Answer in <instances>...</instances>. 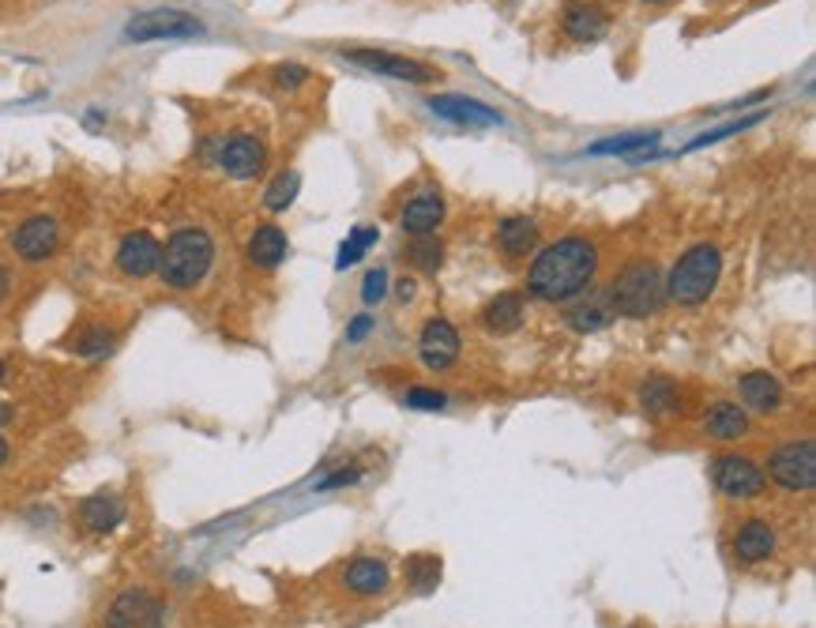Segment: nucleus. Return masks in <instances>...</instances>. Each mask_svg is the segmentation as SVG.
<instances>
[{
	"mask_svg": "<svg viewBox=\"0 0 816 628\" xmlns=\"http://www.w3.org/2000/svg\"><path fill=\"white\" fill-rule=\"evenodd\" d=\"M594 272H599V244L587 238H561L535 256L527 272V290L545 305H565L591 290Z\"/></svg>",
	"mask_w": 816,
	"mask_h": 628,
	"instance_id": "f257e3e1",
	"label": "nucleus"
},
{
	"mask_svg": "<svg viewBox=\"0 0 816 628\" xmlns=\"http://www.w3.org/2000/svg\"><path fill=\"white\" fill-rule=\"evenodd\" d=\"M215 264V241L200 226H181L162 244L159 275L170 290H196Z\"/></svg>",
	"mask_w": 816,
	"mask_h": 628,
	"instance_id": "f03ea898",
	"label": "nucleus"
},
{
	"mask_svg": "<svg viewBox=\"0 0 816 628\" xmlns=\"http://www.w3.org/2000/svg\"><path fill=\"white\" fill-rule=\"evenodd\" d=\"M610 305H614L617 316H628V321H648L663 309L666 301V279L663 267L655 260H636L628 264L614 282H610Z\"/></svg>",
	"mask_w": 816,
	"mask_h": 628,
	"instance_id": "7ed1b4c3",
	"label": "nucleus"
},
{
	"mask_svg": "<svg viewBox=\"0 0 816 628\" xmlns=\"http://www.w3.org/2000/svg\"><path fill=\"white\" fill-rule=\"evenodd\" d=\"M723 279V252L715 244H692L681 260L674 264L670 279H666V298L677 301L685 309L704 305L707 298L715 293Z\"/></svg>",
	"mask_w": 816,
	"mask_h": 628,
	"instance_id": "20e7f679",
	"label": "nucleus"
},
{
	"mask_svg": "<svg viewBox=\"0 0 816 628\" xmlns=\"http://www.w3.org/2000/svg\"><path fill=\"white\" fill-rule=\"evenodd\" d=\"M208 27L196 20L192 12L181 8H151V12H136L125 23V42H189V38H203Z\"/></svg>",
	"mask_w": 816,
	"mask_h": 628,
	"instance_id": "39448f33",
	"label": "nucleus"
},
{
	"mask_svg": "<svg viewBox=\"0 0 816 628\" xmlns=\"http://www.w3.org/2000/svg\"><path fill=\"white\" fill-rule=\"evenodd\" d=\"M768 475L775 486H782L787 493H809L816 486V444L809 437L790 440V444L775 448L768 460Z\"/></svg>",
	"mask_w": 816,
	"mask_h": 628,
	"instance_id": "423d86ee",
	"label": "nucleus"
},
{
	"mask_svg": "<svg viewBox=\"0 0 816 628\" xmlns=\"http://www.w3.org/2000/svg\"><path fill=\"white\" fill-rule=\"evenodd\" d=\"M350 64L373 72V76H388V79H403V84H429L440 72L426 61H414V56H399V53H385V49H350L342 53Z\"/></svg>",
	"mask_w": 816,
	"mask_h": 628,
	"instance_id": "0eeeda50",
	"label": "nucleus"
},
{
	"mask_svg": "<svg viewBox=\"0 0 816 628\" xmlns=\"http://www.w3.org/2000/svg\"><path fill=\"white\" fill-rule=\"evenodd\" d=\"M712 482L730 501H753V497L764 493L768 475L753 460H745V455H719L712 463Z\"/></svg>",
	"mask_w": 816,
	"mask_h": 628,
	"instance_id": "6e6552de",
	"label": "nucleus"
},
{
	"mask_svg": "<svg viewBox=\"0 0 816 628\" xmlns=\"http://www.w3.org/2000/svg\"><path fill=\"white\" fill-rule=\"evenodd\" d=\"M61 249V223L53 215L23 218L12 234V252L23 264H46L53 252Z\"/></svg>",
	"mask_w": 816,
	"mask_h": 628,
	"instance_id": "1a4fd4ad",
	"label": "nucleus"
},
{
	"mask_svg": "<svg viewBox=\"0 0 816 628\" xmlns=\"http://www.w3.org/2000/svg\"><path fill=\"white\" fill-rule=\"evenodd\" d=\"M218 166H223L226 177H234V181H252V177L264 174L267 166V147L256 140L252 133H234L226 136L223 143H218Z\"/></svg>",
	"mask_w": 816,
	"mask_h": 628,
	"instance_id": "9d476101",
	"label": "nucleus"
},
{
	"mask_svg": "<svg viewBox=\"0 0 816 628\" xmlns=\"http://www.w3.org/2000/svg\"><path fill=\"white\" fill-rule=\"evenodd\" d=\"M460 331L452 328V321H444V316H432L426 321V328H422L418 336V354L422 362H426V369L432 373H444L452 369L455 362H460Z\"/></svg>",
	"mask_w": 816,
	"mask_h": 628,
	"instance_id": "9b49d317",
	"label": "nucleus"
},
{
	"mask_svg": "<svg viewBox=\"0 0 816 628\" xmlns=\"http://www.w3.org/2000/svg\"><path fill=\"white\" fill-rule=\"evenodd\" d=\"M429 110L437 113V117L452 121V125H463V128H501L504 125V117L493 105L478 102V98H467V95H437V98H429Z\"/></svg>",
	"mask_w": 816,
	"mask_h": 628,
	"instance_id": "f8f14e48",
	"label": "nucleus"
},
{
	"mask_svg": "<svg viewBox=\"0 0 816 628\" xmlns=\"http://www.w3.org/2000/svg\"><path fill=\"white\" fill-rule=\"evenodd\" d=\"M117 272L128 275V279H147V275L159 272V260H162V241L154 238V234L147 230H133L125 234L117 244Z\"/></svg>",
	"mask_w": 816,
	"mask_h": 628,
	"instance_id": "ddd939ff",
	"label": "nucleus"
},
{
	"mask_svg": "<svg viewBox=\"0 0 816 628\" xmlns=\"http://www.w3.org/2000/svg\"><path fill=\"white\" fill-rule=\"evenodd\" d=\"M105 628H159V602L143 587H128L105 610Z\"/></svg>",
	"mask_w": 816,
	"mask_h": 628,
	"instance_id": "4468645a",
	"label": "nucleus"
},
{
	"mask_svg": "<svg viewBox=\"0 0 816 628\" xmlns=\"http://www.w3.org/2000/svg\"><path fill=\"white\" fill-rule=\"evenodd\" d=\"M342 583L357 599H380L391 587V573L380 557H354L347 565V573H342Z\"/></svg>",
	"mask_w": 816,
	"mask_h": 628,
	"instance_id": "2eb2a0df",
	"label": "nucleus"
},
{
	"mask_svg": "<svg viewBox=\"0 0 816 628\" xmlns=\"http://www.w3.org/2000/svg\"><path fill=\"white\" fill-rule=\"evenodd\" d=\"M79 524H84L87 531H95V535L117 531V527L125 524V501H121L117 493H110V489L84 497V504H79Z\"/></svg>",
	"mask_w": 816,
	"mask_h": 628,
	"instance_id": "dca6fc26",
	"label": "nucleus"
},
{
	"mask_svg": "<svg viewBox=\"0 0 816 628\" xmlns=\"http://www.w3.org/2000/svg\"><path fill=\"white\" fill-rule=\"evenodd\" d=\"M440 223H444V196L440 192L414 196L403 208V215H399V226H403V234H411V238H429V234H437Z\"/></svg>",
	"mask_w": 816,
	"mask_h": 628,
	"instance_id": "f3484780",
	"label": "nucleus"
},
{
	"mask_svg": "<svg viewBox=\"0 0 816 628\" xmlns=\"http://www.w3.org/2000/svg\"><path fill=\"white\" fill-rule=\"evenodd\" d=\"M775 553V527L768 519H745L738 538H733V557L741 565H764Z\"/></svg>",
	"mask_w": 816,
	"mask_h": 628,
	"instance_id": "a211bd4d",
	"label": "nucleus"
},
{
	"mask_svg": "<svg viewBox=\"0 0 816 628\" xmlns=\"http://www.w3.org/2000/svg\"><path fill=\"white\" fill-rule=\"evenodd\" d=\"M524 316H527L524 293L504 290V293H497L486 309H481V328H486L489 336H512V331L524 324Z\"/></svg>",
	"mask_w": 816,
	"mask_h": 628,
	"instance_id": "6ab92c4d",
	"label": "nucleus"
},
{
	"mask_svg": "<svg viewBox=\"0 0 816 628\" xmlns=\"http://www.w3.org/2000/svg\"><path fill=\"white\" fill-rule=\"evenodd\" d=\"M583 298V293H579ZM614 305H610V293L606 290H587V298L579 301V305L568 309V328L579 331V336H591V331H602L610 328V321H614Z\"/></svg>",
	"mask_w": 816,
	"mask_h": 628,
	"instance_id": "aec40b11",
	"label": "nucleus"
},
{
	"mask_svg": "<svg viewBox=\"0 0 816 628\" xmlns=\"http://www.w3.org/2000/svg\"><path fill=\"white\" fill-rule=\"evenodd\" d=\"M704 429H707V437L723 440V444H733V440L749 437V414H745V406L730 403V399H719V403L707 406Z\"/></svg>",
	"mask_w": 816,
	"mask_h": 628,
	"instance_id": "412c9836",
	"label": "nucleus"
},
{
	"mask_svg": "<svg viewBox=\"0 0 816 628\" xmlns=\"http://www.w3.org/2000/svg\"><path fill=\"white\" fill-rule=\"evenodd\" d=\"M249 264L252 267H260V272H272V267H279L283 260H287V252H290V241H287V234L279 230V226H256L252 230V238H249Z\"/></svg>",
	"mask_w": 816,
	"mask_h": 628,
	"instance_id": "4be33fe9",
	"label": "nucleus"
},
{
	"mask_svg": "<svg viewBox=\"0 0 816 628\" xmlns=\"http://www.w3.org/2000/svg\"><path fill=\"white\" fill-rule=\"evenodd\" d=\"M741 388V403L756 414H775L782 406V385L771 377V373H745L738 380Z\"/></svg>",
	"mask_w": 816,
	"mask_h": 628,
	"instance_id": "5701e85b",
	"label": "nucleus"
},
{
	"mask_svg": "<svg viewBox=\"0 0 816 628\" xmlns=\"http://www.w3.org/2000/svg\"><path fill=\"white\" fill-rule=\"evenodd\" d=\"M565 35L573 38V42H599L602 35H606L610 20L602 8L594 4H568L565 8Z\"/></svg>",
	"mask_w": 816,
	"mask_h": 628,
	"instance_id": "b1692460",
	"label": "nucleus"
},
{
	"mask_svg": "<svg viewBox=\"0 0 816 628\" xmlns=\"http://www.w3.org/2000/svg\"><path fill=\"white\" fill-rule=\"evenodd\" d=\"M497 244H501L504 256H527L530 249L538 244V223L527 215H512L504 218L501 226H497Z\"/></svg>",
	"mask_w": 816,
	"mask_h": 628,
	"instance_id": "393cba45",
	"label": "nucleus"
},
{
	"mask_svg": "<svg viewBox=\"0 0 816 628\" xmlns=\"http://www.w3.org/2000/svg\"><path fill=\"white\" fill-rule=\"evenodd\" d=\"M640 406L651 418H666V414L681 411V391L670 377H648L640 388Z\"/></svg>",
	"mask_w": 816,
	"mask_h": 628,
	"instance_id": "a878e982",
	"label": "nucleus"
},
{
	"mask_svg": "<svg viewBox=\"0 0 816 628\" xmlns=\"http://www.w3.org/2000/svg\"><path fill=\"white\" fill-rule=\"evenodd\" d=\"M440 576H444V565H440L437 553H414V557H406V587L414 594H432L440 587Z\"/></svg>",
	"mask_w": 816,
	"mask_h": 628,
	"instance_id": "bb28decb",
	"label": "nucleus"
},
{
	"mask_svg": "<svg viewBox=\"0 0 816 628\" xmlns=\"http://www.w3.org/2000/svg\"><path fill=\"white\" fill-rule=\"evenodd\" d=\"M658 140L663 136L658 133H628V136H610V140H599L587 147V154H625V159H632V154H643V151H655Z\"/></svg>",
	"mask_w": 816,
	"mask_h": 628,
	"instance_id": "cd10ccee",
	"label": "nucleus"
},
{
	"mask_svg": "<svg viewBox=\"0 0 816 628\" xmlns=\"http://www.w3.org/2000/svg\"><path fill=\"white\" fill-rule=\"evenodd\" d=\"M113 342H117V336H113L110 328H102V324H98V328H84V331H79V336L72 339L68 350H72V354H79V357H105L113 350Z\"/></svg>",
	"mask_w": 816,
	"mask_h": 628,
	"instance_id": "c85d7f7f",
	"label": "nucleus"
},
{
	"mask_svg": "<svg viewBox=\"0 0 816 628\" xmlns=\"http://www.w3.org/2000/svg\"><path fill=\"white\" fill-rule=\"evenodd\" d=\"M406 256H411V264L418 267V272L437 275L440 264H444V244L432 238V234H429V238H414L411 249H406Z\"/></svg>",
	"mask_w": 816,
	"mask_h": 628,
	"instance_id": "c756f323",
	"label": "nucleus"
},
{
	"mask_svg": "<svg viewBox=\"0 0 816 628\" xmlns=\"http://www.w3.org/2000/svg\"><path fill=\"white\" fill-rule=\"evenodd\" d=\"M298 189H301V177L293 174V169H283V174L275 177L272 185H267L264 208H267V211H287L290 203H293V196H298Z\"/></svg>",
	"mask_w": 816,
	"mask_h": 628,
	"instance_id": "7c9ffc66",
	"label": "nucleus"
},
{
	"mask_svg": "<svg viewBox=\"0 0 816 628\" xmlns=\"http://www.w3.org/2000/svg\"><path fill=\"white\" fill-rule=\"evenodd\" d=\"M377 226H357L354 234H350V241H342V249H339V267H354L357 260L365 256V252L377 244Z\"/></svg>",
	"mask_w": 816,
	"mask_h": 628,
	"instance_id": "2f4dec72",
	"label": "nucleus"
},
{
	"mask_svg": "<svg viewBox=\"0 0 816 628\" xmlns=\"http://www.w3.org/2000/svg\"><path fill=\"white\" fill-rule=\"evenodd\" d=\"M764 121V113H749V117H738V121H730V125H723V128H715V133H704V136H696L685 151H700V147H707V143H719V140H726V136H738V133H745V128H753V125H761Z\"/></svg>",
	"mask_w": 816,
	"mask_h": 628,
	"instance_id": "473e14b6",
	"label": "nucleus"
},
{
	"mask_svg": "<svg viewBox=\"0 0 816 628\" xmlns=\"http://www.w3.org/2000/svg\"><path fill=\"white\" fill-rule=\"evenodd\" d=\"M406 406H414V411H444L448 395L444 391H432V388H411L406 391Z\"/></svg>",
	"mask_w": 816,
	"mask_h": 628,
	"instance_id": "72a5a7b5",
	"label": "nucleus"
},
{
	"mask_svg": "<svg viewBox=\"0 0 816 628\" xmlns=\"http://www.w3.org/2000/svg\"><path fill=\"white\" fill-rule=\"evenodd\" d=\"M362 298H365V305H377V301L388 298V272H385V267H373V272L365 275Z\"/></svg>",
	"mask_w": 816,
	"mask_h": 628,
	"instance_id": "f704fd0d",
	"label": "nucleus"
},
{
	"mask_svg": "<svg viewBox=\"0 0 816 628\" xmlns=\"http://www.w3.org/2000/svg\"><path fill=\"white\" fill-rule=\"evenodd\" d=\"M309 79V68L305 64H279L275 68V84L287 87V91H293V87H301Z\"/></svg>",
	"mask_w": 816,
	"mask_h": 628,
	"instance_id": "c9c22d12",
	"label": "nucleus"
},
{
	"mask_svg": "<svg viewBox=\"0 0 816 628\" xmlns=\"http://www.w3.org/2000/svg\"><path fill=\"white\" fill-rule=\"evenodd\" d=\"M373 331V316H354L347 328V342H362Z\"/></svg>",
	"mask_w": 816,
	"mask_h": 628,
	"instance_id": "e433bc0d",
	"label": "nucleus"
},
{
	"mask_svg": "<svg viewBox=\"0 0 816 628\" xmlns=\"http://www.w3.org/2000/svg\"><path fill=\"white\" fill-rule=\"evenodd\" d=\"M350 482H357V470H339V475L324 478L321 489H331V486H350Z\"/></svg>",
	"mask_w": 816,
	"mask_h": 628,
	"instance_id": "4c0bfd02",
	"label": "nucleus"
},
{
	"mask_svg": "<svg viewBox=\"0 0 816 628\" xmlns=\"http://www.w3.org/2000/svg\"><path fill=\"white\" fill-rule=\"evenodd\" d=\"M8 293H12V272H8V267L0 264V301H4Z\"/></svg>",
	"mask_w": 816,
	"mask_h": 628,
	"instance_id": "58836bf2",
	"label": "nucleus"
},
{
	"mask_svg": "<svg viewBox=\"0 0 816 628\" xmlns=\"http://www.w3.org/2000/svg\"><path fill=\"white\" fill-rule=\"evenodd\" d=\"M12 418H15L12 403H4V399H0V429H4V426H8V422H12Z\"/></svg>",
	"mask_w": 816,
	"mask_h": 628,
	"instance_id": "ea45409f",
	"label": "nucleus"
},
{
	"mask_svg": "<svg viewBox=\"0 0 816 628\" xmlns=\"http://www.w3.org/2000/svg\"><path fill=\"white\" fill-rule=\"evenodd\" d=\"M414 293V282L411 279H399V298H411Z\"/></svg>",
	"mask_w": 816,
	"mask_h": 628,
	"instance_id": "a19ab883",
	"label": "nucleus"
},
{
	"mask_svg": "<svg viewBox=\"0 0 816 628\" xmlns=\"http://www.w3.org/2000/svg\"><path fill=\"white\" fill-rule=\"evenodd\" d=\"M8 455H12V448H8V440H4V437H0V470H4Z\"/></svg>",
	"mask_w": 816,
	"mask_h": 628,
	"instance_id": "79ce46f5",
	"label": "nucleus"
},
{
	"mask_svg": "<svg viewBox=\"0 0 816 628\" xmlns=\"http://www.w3.org/2000/svg\"><path fill=\"white\" fill-rule=\"evenodd\" d=\"M4 380H8V365L0 362V385H4Z\"/></svg>",
	"mask_w": 816,
	"mask_h": 628,
	"instance_id": "37998d69",
	"label": "nucleus"
},
{
	"mask_svg": "<svg viewBox=\"0 0 816 628\" xmlns=\"http://www.w3.org/2000/svg\"><path fill=\"white\" fill-rule=\"evenodd\" d=\"M648 4H666V0H648Z\"/></svg>",
	"mask_w": 816,
	"mask_h": 628,
	"instance_id": "c03bdc74",
	"label": "nucleus"
}]
</instances>
